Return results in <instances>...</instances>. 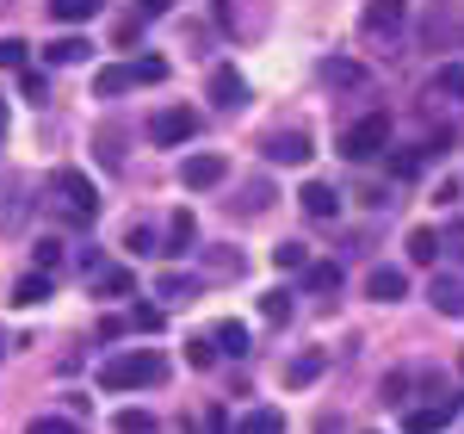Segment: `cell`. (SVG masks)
<instances>
[{
	"instance_id": "cell-25",
	"label": "cell",
	"mask_w": 464,
	"mask_h": 434,
	"mask_svg": "<svg viewBox=\"0 0 464 434\" xmlns=\"http://www.w3.org/2000/svg\"><path fill=\"white\" fill-rule=\"evenodd\" d=\"M19 217H25V186L6 181V199H0V230H19Z\"/></svg>"
},
{
	"instance_id": "cell-6",
	"label": "cell",
	"mask_w": 464,
	"mask_h": 434,
	"mask_svg": "<svg viewBox=\"0 0 464 434\" xmlns=\"http://www.w3.org/2000/svg\"><path fill=\"white\" fill-rule=\"evenodd\" d=\"M217 181H223V155H211V149H198V155L179 162V186L186 192H211Z\"/></svg>"
},
{
	"instance_id": "cell-43",
	"label": "cell",
	"mask_w": 464,
	"mask_h": 434,
	"mask_svg": "<svg viewBox=\"0 0 464 434\" xmlns=\"http://www.w3.org/2000/svg\"><path fill=\"white\" fill-rule=\"evenodd\" d=\"M168 6H174V0H137V13H143V19H161Z\"/></svg>"
},
{
	"instance_id": "cell-39",
	"label": "cell",
	"mask_w": 464,
	"mask_h": 434,
	"mask_svg": "<svg viewBox=\"0 0 464 434\" xmlns=\"http://www.w3.org/2000/svg\"><path fill=\"white\" fill-rule=\"evenodd\" d=\"M130 329L155 335V329H161V311H155V304H137V311H130Z\"/></svg>"
},
{
	"instance_id": "cell-12",
	"label": "cell",
	"mask_w": 464,
	"mask_h": 434,
	"mask_svg": "<svg viewBox=\"0 0 464 434\" xmlns=\"http://www.w3.org/2000/svg\"><path fill=\"white\" fill-rule=\"evenodd\" d=\"M365 291H372L378 304H396V298L409 291V280H402V267H372V280H365Z\"/></svg>"
},
{
	"instance_id": "cell-4",
	"label": "cell",
	"mask_w": 464,
	"mask_h": 434,
	"mask_svg": "<svg viewBox=\"0 0 464 434\" xmlns=\"http://www.w3.org/2000/svg\"><path fill=\"white\" fill-rule=\"evenodd\" d=\"M391 149V118L384 112H365V118H353L347 131H341V155L347 162H372V155H384Z\"/></svg>"
},
{
	"instance_id": "cell-23",
	"label": "cell",
	"mask_w": 464,
	"mask_h": 434,
	"mask_svg": "<svg viewBox=\"0 0 464 434\" xmlns=\"http://www.w3.org/2000/svg\"><path fill=\"white\" fill-rule=\"evenodd\" d=\"M44 298H50V273H25V280L13 286V304H25V311L44 304Z\"/></svg>"
},
{
	"instance_id": "cell-45",
	"label": "cell",
	"mask_w": 464,
	"mask_h": 434,
	"mask_svg": "<svg viewBox=\"0 0 464 434\" xmlns=\"http://www.w3.org/2000/svg\"><path fill=\"white\" fill-rule=\"evenodd\" d=\"M459 366H464V354H459Z\"/></svg>"
},
{
	"instance_id": "cell-2",
	"label": "cell",
	"mask_w": 464,
	"mask_h": 434,
	"mask_svg": "<svg viewBox=\"0 0 464 434\" xmlns=\"http://www.w3.org/2000/svg\"><path fill=\"white\" fill-rule=\"evenodd\" d=\"M50 192L63 199V217H69V223H93V217H100V192H93V181H87L81 168H56V174H50Z\"/></svg>"
},
{
	"instance_id": "cell-26",
	"label": "cell",
	"mask_w": 464,
	"mask_h": 434,
	"mask_svg": "<svg viewBox=\"0 0 464 434\" xmlns=\"http://www.w3.org/2000/svg\"><path fill=\"white\" fill-rule=\"evenodd\" d=\"M155 81H168V63L161 56H137L130 63V87H155Z\"/></svg>"
},
{
	"instance_id": "cell-38",
	"label": "cell",
	"mask_w": 464,
	"mask_h": 434,
	"mask_svg": "<svg viewBox=\"0 0 464 434\" xmlns=\"http://www.w3.org/2000/svg\"><path fill=\"white\" fill-rule=\"evenodd\" d=\"M273 261H279V267H304V261H310V249H304V242H279V249H273Z\"/></svg>"
},
{
	"instance_id": "cell-10",
	"label": "cell",
	"mask_w": 464,
	"mask_h": 434,
	"mask_svg": "<svg viewBox=\"0 0 464 434\" xmlns=\"http://www.w3.org/2000/svg\"><path fill=\"white\" fill-rule=\"evenodd\" d=\"M452 409H464V398H446V403H433V409H409L402 416V434H440L452 422Z\"/></svg>"
},
{
	"instance_id": "cell-9",
	"label": "cell",
	"mask_w": 464,
	"mask_h": 434,
	"mask_svg": "<svg viewBox=\"0 0 464 434\" xmlns=\"http://www.w3.org/2000/svg\"><path fill=\"white\" fill-rule=\"evenodd\" d=\"M428 298H433V311H440V317H464V280H459V273H433Z\"/></svg>"
},
{
	"instance_id": "cell-15",
	"label": "cell",
	"mask_w": 464,
	"mask_h": 434,
	"mask_svg": "<svg viewBox=\"0 0 464 434\" xmlns=\"http://www.w3.org/2000/svg\"><path fill=\"white\" fill-rule=\"evenodd\" d=\"M87 280H93V291H100V298H124V291L137 286V280H130V267H93Z\"/></svg>"
},
{
	"instance_id": "cell-22",
	"label": "cell",
	"mask_w": 464,
	"mask_h": 434,
	"mask_svg": "<svg viewBox=\"0 0 464 434\" xmlns=\"http://www.w3.org/2000/svg\"><path fill=\"white\" fill-rule=\"evenodd\" d=\"M124 87H130V63H111V69L93 74V94H100V100H118Z\"/></svg>"
},
{
	"instance_id": "cell-35",
	"label": "cell",
	"mask_w": 464,
	"mask_h": 434,
	"mask_svg": "<svg viewBox=\"0 0 464 434\" xmlns=\"http://www.w3.org/2000/svg\"><path fill=\"white\" fill-rule=\"evenodd\" d=\"M260 317H266V323H285L291 317V291H266V298H260Z\"/></svg>"
},
{
	"instance_id": "cell-16",
	"label": "cell",
	"mask_w": 464,
	"mask_h": 434,
	"mask_svg": "<svg viewBox=\"0 0 464 434\" xmlns=\"http://www.w3.org/2000/svg\"><path fill=\"white\" fill-rule=\"evenodd\" d=\"M44 56H50L56 69H69V63H87V56H93V44H87V37H56V44H44Z\"/></svg>"
},
{
	"instance_id": "cell-46",
	"label": "cell",
	"mask_w": 464,
	"mask_h": 434,
	"mask_svg": "<svg viewBox=\"0 0 464 434\" xmlns=\"http://www.w3.org/2000/svg\"><path fill=\"white\" fill-rule=\"evenodd\" d=\"M0 348H6V341H0Z\"/></svg>"
},
{
	"instance_id": "cell-37",
	"label": "cell",
	"mask_w": 464,
	"mask_h": 434,
	"mask_svg": "<svg viewBox=\"0 0 464 434\" xmlns=\"http://www.w3.org/2000/svg\"><path fill=\"white\" fill-rule=\"evenodd\" d=\"M186 360L198 366V372H205V366H217V348H211V335H198V341L186 348Z\"/></svg>"
},
{
	"instance_id": "cell-36",
	"label": "cell",
	"mask_w": 464,
	"mask_h": 434,
	"mask_svg": "<svg viewBox=\"0 0 464 434\" xmlns=\"http://www.w3.org/2000/svg\"><path fill=\"white\" fill-rule=\"evenodd\" d=\"M25 434H81V429H74L69 416H37V422H32Z\"/></svg>"
},
{
	"instance_id": "cell-5",
	"label": "cell",
	"mask_w": 464,
	"mask_h": 434,
	"mask_svg": "<svg viewBox=\"0 0 464 434\" xmlns=\"http://www.w3.org/2000/svg\"><path fill=\"white\" fill-rule=\"evenodd\" d=\"M149 137H155L161 149L192 143V137H198V112H192V106H161L155 118H149Z\"/></svg>"
},
{
	"instance_id": "cell-11",
	"label": "cell",
	"mask_w": 464,
	"mask_h": 434,
	"mask_svg": "<svg viewBox=\"0 0 464 434\" xmlns=\"http://www.w3.org/2000/svg\"><path fill=\"white\" fill-rule=\"evenodd\" d=\"M211 100H217V112H242L248 106V81L236 69H217L211 74Z\"/></svg>"
},
{
	"instance_id": "cell-3",
	"label": "cell",
	"mask_w": 464,
	"mask_h": 434,
	"mask_svg": "<svg viewBox=\"0 0 464 434\" xmlns=\"http://www.w3.org/2000/svg\"><path fill=\"white\" fill-rule=\"evenodd\" d=\"M421 50H464V6L459 0H428Z\"/></svg>"
},
{
	"instance_id": "cell-42",
	"label": "cell",
	"mask_w": 464,
	"mask_h": 434,
	"mask_svg": "<svg viewBox=\"0 0 464 434\" xmlns=\"http://www.w3.org/2000/svg\"><path fill=\"white\" fill-rule=\"evenodd\" d=\"M402 391H409V379H402V372H391V379H384V398L402 403Z\"/></svg>"
},
{
	"instance_id": "cell-30",
	"label": "cell",
	"mask_w": 464,
	"mask_h": 434,
	"mask_svg": "<svg viewBox=\"0 0 464 434\" xmlns=\"http://www.w3.org/2000/svg\"><path fill=\"white\" fill-rule=\"evenodd\" d=\"M440 254H452V261L464 267V217H452V223L440 230Z\"/></svg>"
},
{
	"instance_id": "cell-17",
	"label": "cell",
	"mask_w": 464,
	"mask_h": 434,
	"mask_svg": "<svg viewBox=\"0 0 464 434\" xmlns=\"http://www.w3.org/2000/svg\"><path fill=\"white\" fill-rule=\"evenodd\" d=\"M192 242H198V217H192V212H174V223H168V249H161V254H186Z\"/></svg>"
},
{
	"instance_id": "cell-28",
	"label": "cell",
	"mask_w": 464,
	"mask_h": 434,
	"mask_svg": "<svg viewBox=\"0 0 464 434\" xmlns=\"http://www.w3.org/2000/svg\"><path fill=\"white\" fill-rule=\"evenodd\" d=\"M155 298H168V304H186V298H198V280H186V273H168V280L155 286Z\"/></svg>"
},
{
	"instance_id": "cell-40",
	"label": "cell",
	"mask_w": 464,
	"mask_h": 434,
	"mask_svg": "<svg viewBox=\"0 0 464 434\" xmlns=\"http://www.w3.org/2000/svg\"><path fill=\"white\" fill-rule=\"evenodd\" d=\"M56 261H63V242H56V236H44V242H37V273H50Z\"/></svg>"
},
{
	"instance_id": "cell-19",
	"label": "cell",
	"mask_w": 464,
	"mask_h": 434,
	"mask_svg": "<svg viewBox=\"0 0 464 434\" xmlns=\"http://www.w3.org/2000/svg\"><path fill=\"white\" fill-rule=\"evenodd\" d=\"M322 81H328V87H365V69L347 63V56H328V63H322Z\"/></svg>"
},
{
	"instance_id": "cell-13",
	"label": "cell",
	"mask_w": 464,
	"mask_h": 434,
	"mask_svg": "<svg viewBox=\"0 0 464 434\" xmlns=\"http://www.w3.org/2000/svg\"><path fill=\"white\" fill-rule=\"evenodd\" d=\"M297 199H304V212H310V217H334V212H341V192H334L328 181H310Z\"/></svg>"
},
{
	"instance_id": "cell-1",
	"label": "cell",
	"mask_w": 464,
	"mask_h": 434,
	"mask_svg": "<svg viewBox=\"0 0 464 434\" xmlns=\"http://www.w3.org/2000/svg\"><path fill=\"white\" fill-rule=\"evenodd\" d=\"M168 379V360L155 354V348H137V354H118V360L100 366V385L106 391H149V385H161Z\"/></svg>"
},
{
	"instance_id": "cell-34",
	"label": "cell",
	"mask_w": 464,
	"mask_h": 434,
	"mask_svg": "<svg viewBox=\"0 0 464 434\" xmlns=\"http://www.w3.org/2000/svg\"><path fill=\"white\" fill-rule=\"evenodd\" d=\"M316 372H322V354H297V360L285 366V379H291V385H310Z\"/></svg>"
},
{
	"instance_id": "cell-14",
	"label": "cell",
	"mask_w": 464,
	"mask_h": 434,
	"mask_svg": "<svg viewBox=\"0 0 464 434\" xmlns=\"http://www.w3.org/2000/svg\"><path fill=\"white\" fill-rule=\"evenodd\" d=\"M304 286L322 291V298H334V291H341V267H334V261H304Z\"/></svg>"
},
{
	"instance_id": "cell-32",
	"label": "cell",
	"mask_w": 464,
	"mask_h": 434,
	"mask_svg": "<svg viewBox=\"0 0 464 434\" xmlns=\"http://www.w3.org/2000/svg\"><path fill=\"white\" fill-rule=\"evenodd\" d=\"M19 94H25L32 106H44V100H50V81H44L37 69H19Z\"/></svg>"
},
{
	"instance_id": "cell-21",
	"label": "cell",
	"mask_w": 464,
	"mask_h": 434,
	"mask_svg": "<svg viewBox=\"0 0 464 434\" xmlns=\"http://www.w3.org/2000/svg\"><path fill=\"white\" fill-rule=\"evenodd\" d=\"M100 6H106V0H50V13H56L63 25H87V19H100Z\"/></svg>"
},
{
	"instance_id": "cell-31",
	"label": "cell",
	"mask_w": 464,
	"mask_h": 434,
	"mask_svg": "<svg viewBox=\"0 0 464 434\" xmlns=\"http://www.w3.org/2000/svg\"><path fill=\"white\" fill-rule=\"evenodd\" d=\"M25 56H32L25 37H0V69H25Z\"/></svg>"
},
{
	"instance_id": "cell-8",
	"label": "cell",
	"mask_w": 464,
	"mask_h": 434,
	"mask_svg": "<svg viewBox=\"0 0 464 434\" xmlns=\"http://www.w3.org/2000/svg\"><path fill=\"white\" fill-rule=\"evenodd\" d=\"M310 155H316V149H310L304 131H285V137L273 131V137H266V162H279V168H304Z\"/></svg>"
},
{
	"instance_id": "cell-33",
	"label": "cell",
	"mask_w": 464,
	"mask_h": 434,
	"mask_svg": "<svg viewBox=\"0 0 464 434\" xmlns=\"http://www.w3.org/2000/svg\"><path fill=\"white\" fill-rule=\"evenodd\" d=\"M124 249H130V254H161V249H155V230H149V223H130V230H124Z\"/></svg>"
},
{
	"instance_id": "cell-44",
	"label": "cell",
	"mask_w": 464,
	"mask_h": 434,
	"mask_svg": "<svg viewBox=\"0 0 464 434\" xmlns=\"http://www.w3.org/2000/svg\"><path fill=\"white\" fill-rule=\"evenodd\" d=\"M0 137H6V106H0Z\"/></svg>"
},
{
	"instance_id": "cell-18",
	"label": "cell",
	"mask_w": 464,
	"mask_h": 434,
	"mask_svg": "<svg viewBox=\"0 0 464 434\" xmlns=\"http://www.w3.org/2000/svg\"><path fill=\"white\" fill-rule=\"evenodd\" d=\"M211 348H217V354H229V360H242V354H248V329H242V323H217L211 329Z\"/></svg>"
},
{
	"instance_id": "cell-27",
	"label": "cell",
	"mask_w": 464,
	"mask_h": 434,
	"mask_svg": "<svg viewBox=\"0 0 464 434\" xmlns=\"http://www.w3.org/2000/svg\"><path fill=\"white\" fill-rule=\"evenodd\" d=\"M118 434H161V422L149 416V409H118V422H111Z\"/></svg>"
},
{
	"instance_id": "cell-7",
	"label": "cell",
	"mask_w": 464,
	"mask_h": 434,
	"mask_svg": "<svg viewBox=\"0 0 464 434\" xmlns=\"http://www.w3.org/2000/svg\"><path fill=\"white\" fill-rule=\"evenodd\" d=\"M359 32L365 37H396L402 32V0H372V6L359 13Z\"/></svg>"
},
{
	"instance_id": "cell-29",
	"label": "cell",
	"mask_w": 464,
	"mask_h": 434,
	"mask_svg": "<svg viewBox=\"0 0 464 434\" xmlns=\"http://www.w3.org/2000/svg\"><path fill=\"white\" fill-rule=\"evenodd\" d=\"M433 87L452 94V100H464V63H440V69H433Z\"/></svg>"
},
{
	"instance_id": "cell-24",
	"label": "cell",
	"mask_w": 464,
	"mask_h": 434,
	"mask_svg": "<svg viewBox=\"0 0 464 434\" xmlns=\"http://www.w3.org/2000/svg\"><path fill=\"white\" fill-rule=\"evenodd\" d=\"M236 434H285V416H279V409H248Z\"/></svg>"
},
{
	"instance_id": "cell-41",
	"label": "cell",
	"mask_w": 464,
	"mask_h": 434,
	"mask_svg": "<svg viewBox=\"0 0 464 434\" xmlns=\"http://www.w3.org/2000/svg\"><path fill=\"white\" fill-rule=\"evenodd\" d=\"M266 199H273V192H266V181H254V186H242V212H260V205H266Z\"/></svg>"
},
{
	"instance_id": "cell-20",
	"label": "cell",
	"mask_w": 464,
	"mask_h": 434,
	"mask_svg": "<svg viewBox=\"0 0 464 434\" xmlns=\"http://www.w3.org/2000/svg\"><path fill=\"white\" fill-rule=\"evenodd\" d=\"M409 261H415V267H433V261H440V230H428V223L409 230Z\"/></svg>"
}]
</instances>
